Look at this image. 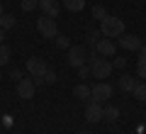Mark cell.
<instances>
[{"mask_svg": "<svg viewBox=\"0 0 146 134\" xmlns=\"http://www.w3.org/2000/svg\"><path fill=\"white\" fill-rule=\"evenodd\" d=\"M100 32H102V37H107V39H119V37L124 34V20H119V17H115V15H107L100 22Z\"/></svg>", "mask_w": 146, "mask_h": 134, "instance_id": "6da1fadb", "label": "cell"}, {"mask_svg": "<svg viewBox=\"0 0 146 134\" xmlns=\"http://www.w3.org/2000/svg\"><path fill=\"white\" fill-rule=\"evenodd\" d=\"M20 5H22V10H25V12H32V10L39 7V0H22Z\"/></svg>", "mask_w": 146, "mask_h": 134, "instance_id": "7402d4cb", "label": "cell"}, {"mask_svg": "<svg viewBox=\"0 0 146 134\" xmlns=\"http://www.w3.org/2000/svg\"><path fill=\"white\" fill-rule=\"evenodd\" d=\"M7 63H10V47L0 44V66H7Z\"/></svg>", "mask_w": 146, "mask_h": 134, "instance_id": "d6986e66", "label": "cell"}, {"mask_svg": "<svg viewBox=\"0 0 146 134\" xmlns=\"http://www.w3.org/2000/svg\"><path fill=\"white\" fill-rule=\"evenodd\" d=\"M131 93H134V98H136V100L146 103V81H139V83H136V88L131 90Z\"/></svg>", "mask_w": 146, "mask_h": 134, "instance_id": "ac0fdd59", "label": "cell"}, {"mask_svg": "<svg viewBox=\"0 0 146 134\" xmlns=\"http://www.w3.org/2000/svg\"><path fill=\"white\" fill-rule=\"evenodd\" d=\"M90 73H93V78H98V81H105V78L112 76V61L105 56H98L95 61H90Z\"/></svg>", "mask_w": 146, "mask_h": 134, "instance_id": "7a4b0ae2", "label": "cell"}, {"mask_svg": "<svg viewBox=\"0 0 146 134\" xmlns=\"http://www.w3.org/2000/svg\"><path fill=\"white\" fill-rule=\"evenodd\" d=\"M61 5L66 7L68 12H80V10L85 7V0H63Z\"/></svg>", "mask_w": 146, "mask_h": 134, "instance_id": "2e32d148", "label": "cell"}, {"mask_svg": "<svg viewBox=\"0 0 146 134\" xmlns=\"http://www.w3.org/2000/svg\"><path fill=\"white\" fill-rule=\"evenodd\" d=\"M73 98H78V100H90V85L78 83V85L73 88Z\"/></svg>", "mask_w": 146, "mask_h": 134, "instance_id": "9a60e30c", "label": "cell"}, {"mask_svg": "<svg viewBox=\"0 0 146 134\" xmlns=\"http://www.w3.org/2000/svg\"><path fill=\"white\" fill-rule=\"evenodd\" d=\"M105 17H107V10H105L102 5H93V20H98V22H102Z\"/></svg>", "mask_w": 146, "mask_h": 134, "instance_id": "44dd1931", "label": "cell"}, {"mask_svg": "<svg viewBox=\"0 0 146 134\" xmlns=\"http://www.w3.org/2000/svg\"><path fill=\"white\" fill-rule=\"evenodd\" d=\"M136 83H139V81H134L129 73H122V76H119V88L124 90V93H131V90L136 88Z\"/></svg>", "mask_w": 146, "mask_h": 134, "instance_id": "4fadbf2b", "label": "cell"}, {"mask_svg": "<svg viewBox=\"0 0 146 134\" xmlns=\"http://www.w3.org/2000/svg\"><path fill=\"white\" fill-rule=\"evenodd\" d=\"M34 90H36V85H34L32 78H22V81H17V98L32 100V98H34Z\"/></svg>", "mask_w": 146, "mask_h": 134, "instance_id": "ba28073f", "label": "cell"}, {"mask_svg": "<svg viewBox=\"0 0 146 134\" xmlns=\"http://www.w3.org/2000/svg\"><path fill=\"white\" fill-rule=\"evenodd\" d=\"M27 71H29L32 78H44V73L49 71V66H46V61H44V59L32 56V59H27Z\"/></svg>", "mask_w": 146, "mask_h": 134, "instance_id": "8992f818", "label": "cell"}, {"mask_svg": "<svg viewBox=\"0 0 146 134\" xmlns=\"http://www.w3.org/2000/svg\"><path fill=\"white\" fill-rule=\"evenodd\" d=\"M58 81V76H56V71H51V68H49L46 73H44V83H56Z\"/></svg>", "mask_w": 146, "mask_h": 134, "instance_id": "d4e9b609", "label": "cell"}, {"mask_svg": "<svg viewBox=\"0 0 146 134\" xmlns=\"http://www.w3.org/2000/svg\"><path fill=\"white\" fill-rule=\"evenodd\" d=\"M112 98V85L110 83H105V81H100V83H95L93 88H90V100L93 103H107V100Z\"/></svg>", "mask_w": 146, "mask_h": 134, "instance_id": "3957f363", "label": "cell"}, {"mask_svg": "<svg viewBox=\"0 0 146 134\" xmlns=\"http://www.w3.org/2000/svg\"><path fill=\"white\" fill-rule=\"evenodd\" d=\"M36 29H39L42 37H46V39H54V37L58 34L56 20H54V17H46V15H42L39 20H36Z\"/></svg>", "mask_w": 146, "mask_h": 134, "instance_id": "277c9868", "label": "cell"}, {"mask_svg": "<svg viewBox=\"0 0 146 134\" xmlns=\"http://www.w3.org/2000/svg\"><path fill=\"white\" fill-rule=\"evenodd\" d=\"M136 76L146 78V44L139 49V59H136Z\"/></svg>", "mask_w": 146, "mask_h": 134, "instance_id": "7c38bea8", "label": "cell"}, {"mask_svg": "<svg viewBox=\"0 0 146 134\" xmlns=\"http://www.w3.org/2000/svg\"><path fill=\"white\" fill-rule=\"evenodd\" d=\"M54 39H56V47L58 49H68V47H71V44H68V37H63V34H56Z\"/></svg>", "mask_w": 146, "mask_h": 134, "instance_id": "603a6c76", "label": "cell"}, {"mask_svg": "<svg viewBox=\"0 0 146 134\" xmlns=\"http://www.w3.org/2000/svg\"><path fill=\"white\" fill-rule=\"evenodd\" d=\"M102 119H107V122H117V119H119V107H117V105H107V107H102Z\"/></svg>", "mask_w": 146, "mask_h": 134, "instance_id": "5bb4252c", "label": "cell"}, {"mask_svg": "<svg viewBox=\"0 0 146 134\" xmlns=\"http://www.w3.org/2000/svg\"><path fill=\"white\" fill-rule=\"evenodd\" d=\"M85 119H88L90 124L102 122V105H100V103H93V100H88V105H85Z\"/></svg>", "mask_w": 146, "mask_h": 134, "instance_id": "30bf717a", "label": "cell"}, {"mask_svg": "<svg viewBox=\"0 0 146 134\" xmlns=\"http://www.w3.org/2000/svg\"><path fill=\"white\" fill-rule=\"evenodd\" d=\"M10 78H12V81H22V71H20V68H12V71H10Z\"/></svg>", "mask_w": 146, "mask_h": 134, "instance_id": "4316f807", "label": "cell"}, {"mask_svg": "<svg viewBox=\"0 0 146 134\" xmlns=\"http://www.w3.org/2000/svg\"><path fill=\"white\" fill-rule=\"evenodd\" d=\"M78 76L83 78V81H85V78H90V76H93V73H90V63H83V66L78 68Z\"/></svg>", "mask_w": 146, "mask_h": 134, "instance_id": "cb8c5ba5", "label": "cell"}, {"mask_svg": "<svg viewBox=\"0 0 146 134\" xmlns=\"http://www.w3.org/2000/svg\"><path fill=\"white\" fill-rule=\"evenodd\" d=\"M3 12H5V7H3V3H0V15H3Z\"/></svg>", "mask_w": 146, "mask_h": 134, "instance_id": "f1b7e54d", "label": "cell"}, {"mask_svg": "<svg viewBox=\"0 0 146 134\" xmlns=\"http://www.w3.org/2000/svg\"><path fill=\"white\" fill-rule=\"evenodd\" d=\"M0 81H3V76H0Z\"/></svg>", "mask_w": 146, "mask_h": 134, "instance_id": "4dcf8cb0", "label": "cell"}, {"mask_svg": "<svg viewBox=\"0 0 146 134\" xmlns=\"http://www.w3.org/2000/svg\"><path fill=\"white\" fill-rule=\"evenodd\" d=\"M68 63L73 68H80L83 63H88V51L85 47H68Z\"/></svg>", "mask_w": 146, "mask_h": 134, "instance_id": "5b68a950", "label": "cell"}, {"mask_svg": "<svg viewBox=\"0 0 146 134\" xmlns=\"http://www.w3.org/2000/svg\"><path fill=\"white\" fill-rule=\"evenodd\" d=\"M3 41H5V29L0 27V44H3Z\"/></svg>", "mask_w": 146, "mask_h": 134, "instance_id": "83f0119b", "label": "cell"}, {"mask_svg": "<svg viewBox=\"0 0 146 134\" xmlns=\"http://www.w3.org/2000/svg\"><path fill=\"white\" fill-rule=\"evenodd\" d=\"M78 134H90V132H78Z\"/></svg>", "mask_w": 146, "mask_h": 134, "instance_id": "f546056e", "label": "cell"}, {"mask_svg": "<svg viewBox=\"0 0 146 134\" xmlns=\"http://www.w3.org/2000/svg\"><path fill=\"white\" fill-rule=\"evenodd\" d=\"M119 47L122 49H129V51H139V49L144 47V41H141L136 34H122L119 37Z\"/></svg>", "mask_w": 146, "mask_h": 134, "instance_id": "8fae6325", "label": "cell"}, {"mask_svg": "<svg viewBox=\"0 0 146 134\" xmlns=\"http://www.w3.org/2000/svg\"><path fill=\"white\" fill-rule=\"evenodd\" d=\"M17 25V20H15V15H7V12H3V15H0V27H3V29H12V27Z\"/></svg>", "mask_w": 146, "mask_h": 134, "instance_id": "e0dca14e", "label": "cell"}, {"mask_svg": "<svg viewBox=\"0 0 146 134\" xmlns=\"http://www.w3.org/2000/svg\"><path fill=\"white\" fill-rule=\"evenodd\" d=\"M100 39H102V32H100V29H90V32H88V44H90L93 49H95V44H98Z\"/></svg>", "mask_w": 146, "mask_h": 134, "instance_id": "ffe728a7", "label": "cell"}, {"mask_svg": "<svg viewBox=\"0 0 146 134\" xmlns=\"http://www.w3.org/2000/svg\"><path fill=\"white\" fill-rule=\"evenodd\" d=\"M61 7H63V5H61V0H39V10H42V15L54 17V20L58 17Z\"/></svg>", "mask_w": 146, "mask_h": 134, "instance_id": "9c48e42d", "label": "cell"}, {"mask_svg": "<svg viewBox=\"0 0 146 134\" xmlns=\"http://www.w3.org/2000/svg\"><path fill=\"white\" fill-rule=\"evenodd\" d=\"M95 51H98V56H115L117 54V41L115 39H107V37H102V39L95 44Z\"/></svg>", "mask_w": 146, "mask_h": 134, "instance_id": "52a82bcc", "label": "cell"}, {"mask_svg": "<svg viewBox=\"0 0 146 134\" xmlns=\"http://www.w3.org/2000/svg\"><path fill=\"white\" fill-rule=\"evenodd\" d=\"M124 66H127V59L115 56V61H112V68H124Z\"/></svg>", "mask_w": 146, "mask_h": 134, "instance_id": "484cf974", "label": "cell"}]
</instances>
